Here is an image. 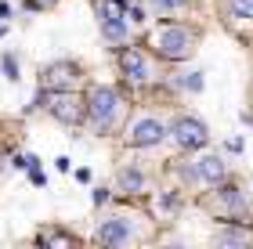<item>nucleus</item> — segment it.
Returning <instances> with one entry per match:
<instances>
[{"instance_id": "nucleus-15", "label": "nucleus", "mask_w": 253, "mask_h": 249, "mask_svg": "<svg viewBox=\"0 0 253 249\" xmlns=\"http://www.w3.org/2000/svg\"><path fill=\"white\" fill-rule=\"evenodd\" d=\"M232 15L235 18H253V0H232Z\"/></svg>"}, {"instance_id": "nucleus-17", "label": "nucleus", "mask_w": 253, "mask_h": 249, "mask_svg": "<svg viewBox=\"0 0 253 249\" xmlns=\"http://www.w3.org/2000/svg\"><path fill=\"white\" fill-rule=\"evenodd\" d=\"M4 76L7 80H18V62L11 58V54H4Z\"/></svg>"}, {"instance_id": "nucleus-10", "label": "nucleus", "mask_w": 253, "mask_h": 249, "mask_svg": "<svg viewBox=\"0 0 253 249\" xmlns=\"http://www.w3.org/2000/svg\"><path fill=\"white\" fill-rule=\"evenodd\" d=\"M221 206H224L228 213H243V210H246V195H243L239 188H224V191H221Z\"/></svg>"}, {"instance_id": "nucleus-13", "label": "nucleus", "mask_w": 253, "mask_h": 249, "mask_svg": "<svg viewBox=\"0 0 253 249\" xmlns=\"http://www.w3.org/2000/svg\"><path fill=\"white\" fill-rule=\"evenodd\" d=\"M120 184H123L126 191H141V188H145V177L137 174V170H123V174H120Z\"/></svg>"}, {"instance_id": "nucleus-1", "label": "nucleus", "mask_w": 253, "mask_h": 249, "mask_svg": "<svg viewBox=\"0 0 253 249\" xmlns=\"http://www.w3.org/2000/svg\"><path fill=\"white\" fill-rule=\"evenodd\" d=\"M192 43H195V36H192L185 26H163V29L152 33V47L159 51V58H170V62L188 58Z\"/></svg>"}, {"instance_id": "nucleus-12", "label": "nucleus", "mask_w": 253, "mask_h": 249, "mask_svg": "<svg viewBox=\"0 0 253 249\" xmlns=\"http://www.w3.org/2000/svg\"><path fill=\"white\" fill-rule=\"evenodd\" d=\"M101 33H105L109 40H123V33H126V15H120V18H105V22H101Z\"/></svg>"}, {"instance_id": "nucleus-4", "label": "nucleus", "mask_w": 253, "mask_h": 249, "mask_svg": "<svg viewBox=\"0 0 253 249\" xmlns=\"http://www.w3.org/2000/svg\"><path fill=\"white\" fill-rule=\"evenodd\" d=\"M163 134H167V127H163L159 119L141 116L137 123H130V130H126V141H130L134 148H148V144H159V141H163Z\"/></svg>"}, {"instance_id": "nucleus-2", "label": "nucleus", "mask_w": 253, "mask_h": 249, "mask_svg": "<svg viewBox=\"0 0 253 249\" xmlns=\"http://www.w3.org/2000/svg\"><path fill=\"white\" fill-rule=\"evenodd\" d=\"M116 112H120V98L112 87H94L87 98V116H90V127L98 134L101 130H112V123H116Z\"/></svg>"}, {"instance_id": "nucleus-16", "label": "nucleus", "mask_w": 253, "mask_h": 249, "mask_svg": "<svg viewBox=\"0 0 253 249\" xmlns=\"http://www.w3.org/2000/svg\"><path fill=\"white\" fill-rule=\"evenodd\" d=\"M185 4H188V0H152V7H159V11H177Z\"/></svg>"}, {"instance_id": "nucleus-18", "label": "nucleus", "mask_w": 253, "mask_h": 249, "mask_svg": "<svg viewBox=\"0 0 253 249\" xmlns=\"http://www.w3.org/2000/svg\"><path fill=\"white\" fill-rule=\"evenodd\" d=\"M126 22H145V11L141 7H126Z\"/></svg>"}, {"instance_id": "nucleus-19", "label": "nucleus", "mask_w": 253, "mask_h": 249, "mask_svg": "<svg viewBox=\"0 0 253 249\" xmlns=\"http://www.w3.org/2000/svg\"><path fill=\"white\" fill-rule=\"evenodd\" d=\"M40 242H58V246H69L65 235H40Z\"/></svg>"}, {"instance_id": "nucleus-6", "label": "nucleus", "mask_w": 253, "mask_h": 249, "mask_svg": "<svg viewBox=\"0 0 253 249\" xmlns=\"http://www.w3.org/2000/svg\"><path fill=\"white\" fill-rule=\"evenodd\" d=\"M76 65H69V62H54V65H47V69H43V87L47 90H73L76 87Z\"/></svg>"}, {"instance_id": "nucleus-20", "label": "nucleus", "mask_w": 253, "mask_h": 249, "mask_svg": "<svg viewBox=\"0 0 253 249\" xmlns=\"http://www.w3.org/2000/svg\"><path fill=\"white\" fill-rule=\"evenodd\" d=\"M94 202H98V206H101V202H109V191H105V188H98V191H94Z\"/></svg>"}, {"instance_id": "nucleus-3", "label": "nucleus", "mask_w": 253, "mask_h": 249, "mask_svg": "<svg viewBox=\"0 0 253 249\" xmlns=\"http://www.w3.org/2000/svg\"><path fill=\"white\" fill-rule=\"evenodd\" d=\"M43 105H47V112H51L54 119H62L65 127H76V123L87 116V105L73 94V90H47Z\"/></svg>"}, {"instance_id": "nucleus-9", "label": "nucleus", "mask_w": 253, "mask_h": 249, "mask_svg": "<svg viewBox=\"0 0 253 249\" xmlns=\"http://www.w3.org/2000/svg\"><path fill=\"white\" fill-rule=\"evenodd\" d=\"M195 170H199V180H206V184H221L224 174H228L221 155H203V159L195 163Z\"/></svg>"}, {"instance_id": "nucleus-14", "label": "nucleus", "mask_w": 253, "mask_h": 249, "mask_svg": "<svg viewBox=\"0 0 253 249\" xmlns=\"http://www.w3.org/2000/svg\"><path fill=\"white\" fill-rule=\"evenodd\" d=\"M177 87L195 94V90H203V76H199V72H181V76H177Z\"/></svg>"}, {"instance_id": "nucleus-11", "label": "nucleus", "mask_w": 253, "mask_h": 249, "mask_svg": "<svg viewBox=\"0 0 253 249\" xmlns=\"http://www.w3.org/2000/svg\"><path fill=\"white\" fill-rule=\"evenodd\" d=\"M253 235L250 231H239V228H224L217 231V246H250Z\"/></svg>"}, {"instance_id": "nucleus-5", "label": "nucleus", "mask_w": 253, "mask_h": 249, "mask_svg": "<svg viewBox=\"0 0 253 249\" xmlns=\"http://www.w3.org/2000/svg\"><path fill=\"white\" fill-rule=\"evenodd\" d=\"M174 141L181 144V148H203L206 141H210V130L203 127L199 119H192V116H181L177 123H174Z\"/></svg>"}, {"instance_id": "nucleus-7", "label": "nucleus", "mask_w": 253, "mask_h": 249, "mask_svg": "<svg viewBox=\"0 0 253 249\" xmlns=\"http://www.w3.org/2000/svg\"><path fill=\"white\" fill-rule=\"evenodd\" d=\"M130 224H126L123 217H112V220H101V228H98V235L94 239L101 242V246H126L130 242Z\"/></svg>"}, {"instance_id": "nucleus-21", "label": "nucleus", "mask_w": 253, "mask_h": 249, "mask_svg": "<svg viewBox=\"0 0 253 249\" xmlns=\"http://www.w3.org/2000/svg\"><path fill=\"white\" fill-rule=\"evenodd\" d=\"M47 4H51V0H47Z\"/></svg>"}, {"instance_id": "nucleus-8", "label": "nucleus", "mask_w": 253, "mask_h": 249, "mask_svg": "<svg viewBox=\"0 0 253 249\" xmlns=\"http://www.w3.org/2000/svg\"><path fill=\"white\" fill-rule=\"evenodd\" d=\"M120 65H123L126 80H134V83H145L148 76H152V69H148V62H145V58H141L137 51H130V47H126V51L120 54Z\"/></svg>"}]
</instances>
